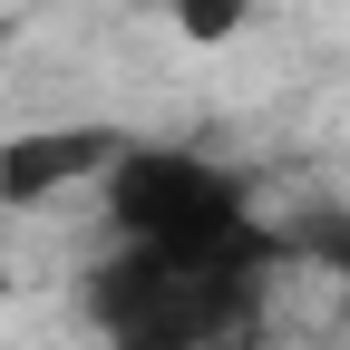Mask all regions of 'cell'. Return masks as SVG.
Instances as JSON below:
<instances>
[{
  "instance_id": "1",
  "label": "cell",
  "mask_w": 350,
  "mask_h": 350,
  "mask_svg": "<svg viewBox=\"0 0 350 350\" xmlns=\"http://www.w3.org/2000/svg\"><path fill=\"white\" fill-rule=\"evenodd\" d=\"M262 262H273L262 224L224 243H117L88 273V321L107 350H224L262 301Z\"/></svg>"
},
{
  "instance_id": "2",
  "label": "cell",
  "mask_w": 350,
  "mask_h": 350,
  "mask_svg": "<svg viewBox=\"0 0 350 350\" xmlns=\"http://www.w3.org/2000/svg\"><path fill=\"white\" fill-rule=\"evenodd\" d=\"M107 214L126 243H224L243 234V185L214 156H185V146H126L107 165Z\"/></svg>"
},
{
  "instance_id": "3",
  "label": "cell",
  "mask_w": 350,
  "mask_h": 350,
  "mask_svg": "<svg viewBox=\"0 0 350 350\" xmlns=\"http://www.w3.org/2000/svg\"><path fill=\"white\" fill-rule=\"evenodd\" d=\"M117 156H126L117 126H20L0 146V204H49L78 175H107Z\"/></svg>"
},
{
  "instance_id": "4",
  "label": "cell",
  "mask_w": 350,
  "mask_h": 350,
  "mask_svg": "<svg viewBox=\"0 0 350 350\" xmlns=\"http://www.w3.org/2000/svg\"><path fill=\"white\" fill-rule=\"evenodd\" d=\"M165 10H175V29H185L195 49H224V39L262 10V0H165Z\"/></svg>"
},
{
  "instance_id": "5",
  "label": "cell",
  "mask_w": 350,
  "mask_h": 350,
  "mask_svg": "<svg viewBox=\"0 0 350 350\" xmlns=\"http://www.w3.org/2000/svg\"><path fill=\"white\" fill-rule=\"evenodd\" d=\"M301 243H312V253L331 262V273L350 282V214H312V224H301Z\"/></svg>"
}]
</instances>
